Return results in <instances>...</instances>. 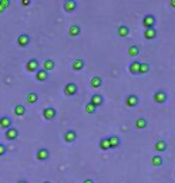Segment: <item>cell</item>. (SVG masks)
Instances as JSON below:
<instances>
[{
	"mask_svg": "<svg viewBox=\"0 0 175 183\" xmlns=\"http://www.w3.org/2000/svg\"><path fill=\"white\" fill-rule=\"evenodd\" d=\"M142 24H143V26L145 27V29L155 27V24H156L155 16H154V14H147V16H144Z\"/></svg>",
	"mask_w": 175,
	"mask_h": 183,
	"instance_id": "1",
	"label": "cell"
},
{
	"mask_svg": "<svg viewBox=\"0 0 175 183\" xmlns=\"http://www.w3.org/2000/svg\"><path fill=\"white\" fill-rule=\"evenodd\" d=\"M168 100V95L164 90H157L154 94V101L158 105H162V103H166Z\"/></svg>",
	"mask_w": 175,
	"mask_h": 183,
	"instance_id": "2",
	"label": "cell"
},
{
	"mask_svg": "<svg viewBox=\"0 0 175 183\" xmlns=\"http://www.w3.org/2000/svg\"><path fill=\"white\" fill-rule=\"evenodd\" d=\"M125 103H126V106L130 107V108H134L136 107L138 103H140V98L135 94H130L126 96V99H125Z\"/></svg>",
	"mask_w": 175,
	"mask_h": 183,
	"instance_id": "3",
	"label": "cell"
},
{
	"mask_svg": "<svg viewBox=\"0 0 175 183\" xmlns=\"http://www.w3.org/2000/svg\"><path fill=\"white\" fill-rule=\"evenodd\" d=\"M78 93V86L75 85L74 82H69L64 86V94L68 96H73Z\"/></svg>",
	"mask_w": 175,
	"mask_h": 183,
	"instance_id": "4",
	"label": "cell"
},
{
	"mask_svg": "<svg viewBox=\"0 0 175 183\" xmlns=\"http://www.w3.org/2000/svg\"><path fill=\"white\" fill-rule=\"evenodd\" d=\"M76 7H78V2L75 1V0H66L64 2H63V8H64V11L66 12H74L75 10H76Z\"/></svg>",
	"mask_w": 175,
	"mask_h": 183,
	"instance_id": "5",
	"label": "cell"
},
{
	"mask_svg": "<svg viewBox=\"0 0 175 183\" xmlns=\"http://www.w3.org/2000/svg\"><path fill=\"white\" fill-rule=\"evenodd\" d=\"M50 157V151L45 148H42L37 151V153H36V158L38 159V161H47L48 158Z\"/></svg>",
	"mask_w": 175,
	"mask_h": 183,
	"instance_id": "6",
	"label": "cell"
},
{
	"mask_svg": "<svg viewBox=\"0 0 175 183\" xmlns=\"http://www.w3.org/2000/svg\"><path fill=\"white\" fill-rule=\"evenodd\" d=\"M18 136H19V132H18V130L14 129V127H10L5 132V137H6V139H8V140H14V139L18 138Z\"/></svg>",
	"mask_w": 175,
	"mask_h": 183,
	"instance_id": "7",
	"label": "cell"
},
{
	"mask_svg": "<svg viewBox=\"0 0 175 183\" xmlns=\"http://www.w3.org/2000/svg\"><path fill=\"white\" fill-rule=\"evenodd\" d=\"M43 117L47 119V120H53L55 117H56V111L54 107H45L43 109Z\"/></svg>",
	"mask_w": 175,
	"mask_h": 183,
	"instance_id": "8",
	"label": "cell"
},
{
	"mask_svg": "<svg viewBox=\"0 0 175 183\" xmlns=\"http://www.w3.org/2000/svg\"><path fill=\"white\" fill-rule=\"evenodd\" d=\"M143 36H144V38H145V39L151 41V39H154L156 36H157V30H156L155 27L145 29V30H144V32H143Z\"/></svg>",
	"mask_w": 175,
	"mask_h": 183,
	"instance_id": "9",
	"label": "cell"
},
{
	"mask_svg": "<svg viewBox=\"0 0 175 183\" xmlns=\"http://www.w3.org/2000/svg\"><path fill=\"white\" fill-rule=\"evenodd\" d=\"M38 67H40V64H38V61H37L36 58H31V60L26 63V70L27 71H30V73L37 71V70H38Z\"/></svg>",
	"mask_w": 175,
	"mask_h": 183,
	"instance_id": "10",
	"label": "cell"
},
{
	"mask_svg": "<svg viewBox=\"0 0 175 183\" xmlns=\"http://www.w3.org/2000/svg\"><path fill=\"white\" fill-rule=\"evenodd\" d=\"M63 138H64V140L67 143H73V142H75V139L78 138V133L75 132L74 130H68L67 132L64 133Z\"/></svg>",
	"mask_w": 175,
	"mask_h": 183,
	"instance_id": "11",
	"label": "cell"
},
{
	"mask_svg": "<svg viewBox=\"0 0 175 183\" xmlns=\"http://www.w3.org/2000/svg\"><path fill=\"white\" fill-rule=\"evenodd\" d=\"M91 103L95 106V107H99L101 106L102 103H104V98H102V95L101 94H94L92 95V98H91Z\"/></svg>",
	"mask_w": 175,
	"mask_h": 183,
	"instance_id": "12",
	"label": "cell"
},
{
	"mask_svg": "<svg viewBox=\"0 0 175 183\" xmlns=\"http://www.w3.org/2000/svg\"><path fill=\"white\" fill-rule=\"evenodd\" d=\"M140 66H141V62L140 61H134L130 63L129 66V71L132 75H137L140 74Z\"/></svg>",
	"mask_w": 175,
	"mask_h": 183,
	"instance_id": "13",
	"label": "cell"
},
{
	"mask_svg": "<svg viewBox=\"0 0 175 183\" xmlns=\"http://www.w3.org/2000/svg\"><path fill=\"white\" fill-rule=\"evenodd\" d=\"M0 126L5 130L10 129V127H12V120L7 115H4L0 118Z\"/></svg>",
	"mask_w": 175,
	"mask_h": 183,
	"instance_id": "14",
	"label": "cell"
},
{
	"mask_svg": "<svg viewBox=\"0 0 175 183\" xmlns=\"http://www.w3.org/2000/svg\"><path fill=\"white\" fill-rule=\"evenodd\" d=\"M17 42H18V44H19L20 47H26L27 44L30 43V36L26 34H21L18 36V39H17Z\"/></svg>",
	"mask_w": 175,
	"mask_h": 183,
	"instance_id": "15",
	"label": "cell"
},
{
	"mask_svg": "<svg viewBox=\"0 0 175 183\" xmlns=\"http://www.w3.org/2000/svg\"><path fill=\"white\" fill-rule=\"evenodd\" d=\"M117 34H118V36L121 38H125V37H128L130 34V29L126 25H121L118 27V30H117Z\"/></svg>",
	"mask_w": 175,
	"mask_h": 183,
	"instance_id": "16",
	"label": "cell"
},
{
	"mask_svg": "<svg viewBox=\"0 0 175 183\" xmlns=\"http://www.w3.org/2000/svg\"><path fill=\"white\" fill-rule=\"evenodd\" d=\"M108 142H110V146L111 149H116L121 145V138L118 136H111L108 138Z\"/></svg>",
	"mask_w": 175,
	"mask_h": 183,
	"instance_id": "17",
	"label": "cell"
},
{
	"mask_svg": "<svg viewBox=\"0 0 175 183\" xmlns=\"http://www.w3.org/2000/svg\"><path fill=\"white\" fill-rule=\"evenodd\" d=\"M72 67H73V69L76 70V71H80V70H82L83 67H85V62H83V60H81V58H76V60L73 61Z\"/></svg>",
	"mask_w": 175,
	"mask_h": 183,
	"instance_id": "18",
	"label": "cell"
},
{
	"mask_svg": "<svg viewBox=\"0 0 175 183\" xmlns=\"http://www.w3.org/2000/svg\"><path fill=\"white\" fill-rule=\"evenodd\" d=\"M36 80L40 82H43V81H47L48 80V73L45 70H43V69H40V70H37V73H36Z\"/></svg>",
	"mask_w": 175,
	"mask_h": 183,
	"instance_id": "19",
	"label": "cell"
},
{
	"mask_svg": "<svg viewBox=\"0 0 175 183\" xmlns=\"http://www.w3.org/2000/svg\"><path fill=\"white\" fill-rule=\"evenodd\" d=\"M154 148L157 152H163V151H166L167 150V143L164 142V140H157L155 143V145H154Z\"/></svg>",
	"mask_w": 175,
	"mask_h": 183,
	"instance_id": "20",
	"label": "cell"
},
{
	"mask_svg": "<svg viewBox=\"0 0 175 183\" xmlns=\"http://www.w3.org/2000/svg\"><path fill=\"white\" fill-rule=\"evenodd\" d=\"M55 67V62L51 60V58H47L45 61L43 62V70H45V71H50V70H53Z\"/></svg>",
	"mask_w": 175,
	"mask_h": 183,
	"instance_id": "21",
	"label": "cell"
},
{
	"mask_svg": "<svg viewBox=\"0 0 175 183\" xmlns=\"http://www.w3.org/2000/svg\"><path fill=\"white\" fill-rule=\"evenodd\" d=\"M147 126H148V121H147L145 118L140 117V118L136 120V127H137L138 130H144Z\"/></svg>",
	"mask_w": 175,
	"mask_h": 183,
	"instance_id": "22",
	"label": "cell"
},
{
	"mask_svg": "<svg viewBox=\"0 0 175 183\" xmlns=\"http://www.w3.org/2000/svg\"><path fill=\"white\" fill-rule=\"evenodd\" d=\"M91 86L93 87V88H99L101 85H102V80H101L100 76H93L92 79H91Z\"/></svg>",
	"mask_w": 175,
	"mask_h": 183,
	"instance_id": "23",
	"label": "cell"
},
{
	"mask_svg": "<svg viewBox=\"0 0 175 183\" xmlns=\"http://www.w3.org/2000/svg\"><path fill=\"white\" fill-rule=\"evenodd\" d=\"M68 32H69V34H70L72 37H76V36H79V34H80L81 29H80V26H79V25L74 24V25H72V26L69 27Z\"/></svg>",
	"mask_w": 175,
	"mask_h": 183,
	"instance_id": "24",
	"label": "cell"
},
{
	"mask_svg": "<svg viewBox=\"0 0 175 183\" xmlns=\"http://www.w3.org/2000/svg\"><path fill=\"white\" fill-rule=\"evenodd\" d=\"M26 101L29 103H36V102L38 101V94L35 93V92H30L26 96Z\"/></svg>",
	"mask_w": 175,
	"mask_h": 183,
	"instance_id": "25",
	"label": "cell"
},
{
	"mask_svg": "<svg viewBox=\"0 0 175 183\" xmlns=\"http://www.w3.org/2000/svg\"><path fill=\"white\" fill-rule=\"evenodd\" d=\"M151 164L154 167H161L162 164H163V158H162V156H160V155L153 156V158H151Z\"/></svg>",
	"mask_w": 175,
	"mask_h": 183,
	"instance_id": "26",
	"label": "cell"
},
{
	"mask_svg": "<svg viewBox=\"0 0 175 183\" xmlns=\"http://www.w3.org/2000/svg\"><path fill=\"white\" fill-rule=\"evenodd\" d=\"M99 148H100L101 150H104V151L111 149L110 142H108V138H102V139H101L100 143H99Z\"/></svg>",
	"mask_w": 175,
	"mask_h": 183,
	"instance_id": "27",
	"label": "cell"
},
{
	"mask_svg": "<svg viewBox=\"0 0 175 183\" xmlns=\"http://www.w3.org/2000/svg\"><path fill=\"white\" fill-rule=\"evenodd\" d=\"M25 111L26 109H25V107L23 105H16V107H14V114L21 117V115L25 114Z\"/></svg>",
	"mask_w": 175,
	"mask_h": 183,
	"instance_id": "28",
	"label": "cell"
},
{
	"mask_svg": "<svg viewBox=\"0 0 175 183\" xmlns=\"http://www.w3.org/2000/svg\"><path fill=\"white\" fill-rule=\"evenodd\" d=\"M150 70V64L145 63V62H141V66H140V74H147Z\"/></svg>",
	"mask_w": 175,
	"mask_h": 183,
	"instance_id": "29",
	"label": "cell"
},
{
	"mask_svg": "<svg viewBox=\"0 0 175 183\" xmlns=\"http://www.w3.org/2000/svg\"><path fill=\"white\" fill-rule=\"evenodd\" d=\"M128 54L130 56H132V57H135V56H137V55L140 54V48L137 47V45H131V47L129 48Z\"/></svg>",
	"mask_w": 175,
	"mask_h": 183,
	"instance_id": "30",
	"label": "cell"
},
{
	"mask_svg": "<svg viewBox=\"0 0 175 183\" xmlns=\"http://www.w3.org/2000/svg\"><path fill=\"white\" fill-rule=\"evenodd\" d=\"M85 109H86V112H87L88 114H93L95 112V109H97V107L93 106L91 102H88V103H86V106H85Z\"/></svg>",
	"mask_w": 175,
	"mask_h": 183,
	"instance_id": "31",
	"label": "cell"
},
{
	"mask_svg": "<svg viewBox=\"0 0 175 183\" xmlns=\"http://www.w3.org/2000/svg\"><path fill=\"white\" fill-rule=\"evenodd\" d=\"M6 153V146L4 144H0V156H4Z\"/></svg>",
	"mask_w": 175,
	"mask_h": 183,
	"instance_id": "32",
	"label": "cell"
},
{
	"mask_svg": "<svg viewBox=\"0 0 175 183\" xmlns=\"http://www.w3.org/2000/svg\"><path fill=\"white\" fill-rule=\"evenodd\" d=\"M0 4H1L2 6L5 7V8H6V7L10 6V4H11V2H10L8 0H0Z\"/></svg>",
	"mask_w": 175,
	"mask_h": 183,
	"instance_id": "33",
	"label": "cell"
},
{
	"mask_svg": "<svg viewBox=\"0 0 175 183\" xmlns=\"http://www.w3.org/2000/svg\"><path fill=\"white\" fill-rule=\"evenodd\" d=\"M21 4H23L24 6H26V5H30V4H31V1H30V0H23Z\"/></svg>",
	"mask_w": 175,
	"mask_h": 183,
	"instance_id": "34",
	"label": "cell"
},
{
	"mask_svg": "<svg viewBox=\"0 0 175 183\" xmlns=\"http://www.w3.org/2000/svg\"><path fill=\"white\" fill-rule=\"evenodd\" d=\"M82 183H94V181H93V180H91V178H87V180H85Z\"/></svg>",
	"mask_w": 175,
	"mask_h": 183,
	"instance_id": "35",
	"label": "cell"
},
{
	"mask_svg": "<svg viewBox=\"0 0 175 183\" xmlns=\"http://www.w3.org/2000/svg\"><path fill=\"white\" fill-rule=\"evenodd\" d=\"M5 10H6V8H5V7L2 6V5H1V4H0V13H2V12H4V11H5Z\"/></svg>",
	"mask_w": 175,
	"mask_h": 183,
	"instance_id": "36",
	"label": "cell"
},
{
	"mask_svg": "<svg viewBox=\"0 0 175 183\" xmlns=\"http://www.w3.org/2000/svg\"><path fill=\"white\" fill-rule=\"evenodd\" d=\"M170 6L175 8V0H170Z\"/></svg>",
	"mask_w": 175,
	"mask_h": 183,
	"instance_id": "37",
	"label": "cell"
},
{
	"mask_svg": "<svg viewBox=\"0 0 175 183\" xmlns=\"http://www.w3.org/2000/svg\"><path fill=\"white\" fill-rule=\"evenodd\" d=\"M17 183H27L26 181H24V180H20V181H18Z\"/></svg>",
	"mask_w": 175,
	"mask_h": 183,
	"instance_id": "38",
	"label": "cell"
},
{
	"mask_svg": "<svg viewBox=\"0 0 175 183\" xmlns=\"http://www.w3.org/2000/svg\"><path fill=\"white\" fill-rule=\"evenodd\" d=\"M42 183H51L50 181H44V182H42Z\"/></svg>",
	"mask_w": 175,
	"mask_h": 183,
	"instance_id": "39",
	"label": "cell"
}]
</instances>
